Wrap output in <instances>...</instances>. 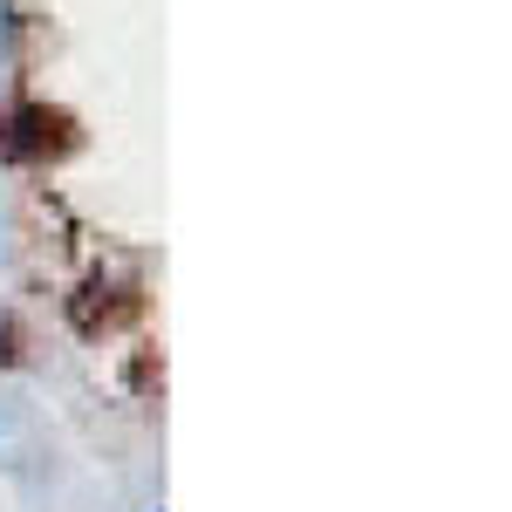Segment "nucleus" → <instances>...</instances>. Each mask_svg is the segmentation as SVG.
<instances>
[{"instance_id":"nucleus-1","label":"nucleus","mask_w":512,"mask_h":512,"mask_svg":"<svg viewBox=\"0 0 512 512\" xmlns=\"http://www.w3.org/2000/svg\"><path fill=\"white\" fill-rule=\"evenodd\" d=\"M0 151L14 164H48L62 151H76V117L48 110V103H21V110H0Z\"/></svg>"},{"instance_id":"nucleus-2","label":"nucleus","mask_w":512,"mask_h":512,"mask_svg":"<svg viewBox=\"0 0 512 512\" xmlns=\"http://www.w3.org/2000/svg\"><path fill=\"white\" fill-rule=\"evenodd\" d=\"M137 315V294L117 287V280H89L76 301H69V321H76L82 335H103V328H123V321Z\"/></svg>"}]
</instances>
